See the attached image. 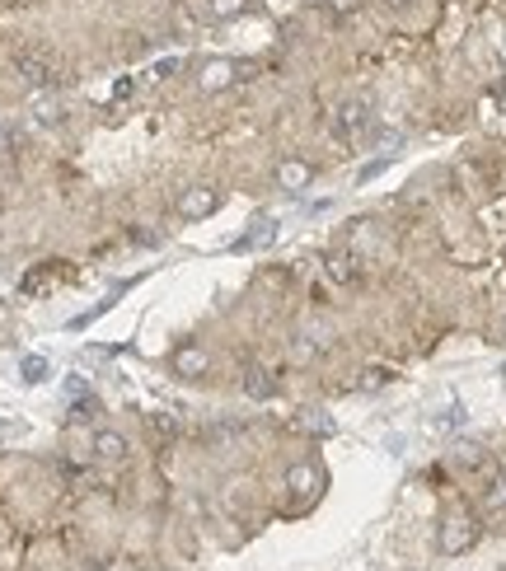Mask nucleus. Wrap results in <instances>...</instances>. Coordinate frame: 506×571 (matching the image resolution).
<instances>
[{
  "label": "nucleus",
  "instance_id": "nucleus-1",
  "mask_svg": "<svg viewBox=\"0 0 506 571\" xmlns=\"http://www.w3.org/2000/svg\"><path fill=\"white\" fill-rule=\"evenodd\" d=\"M19 75L28 80V85H38V90H47V85L61 80V70H56L43 52H19Z\"/></svg>",
  "mask_w": 506,
  "mask_h": 571
},
{
  "label": "nucleus",
  "instance_id": "nucleus-2",
  "mask_svg": "<svg viewBox=\"0 0 506 571\" xmlns=\"http://www.w3.org/2000/svg\"><path fill=\"white\" fill-rule=\"evenodd\" d=\"M469 543H473V529H469V520H450L446 538H441V548H446V553H460V548H469Z\"/></svg>",
  "mask_w": 506,
  "mask_h": 571
},
{
  "label": "nucleus",
  "instance_id": "nucleus-3",
  "mask_svg": "<svg viewBox=\"0 0 506 571\" xmlns=\"http://www.w3.org/2000/svg\"><path fill=\"white\" fill-rule=\"evenodd\" d=\"M19 375H23L28 384H43V380H47V361H43V356H23Z\"/></svg>",
  "mask_w": 506,
  "mask_h": 571
},
{
  "label": "nucleus",
  "instance_id": "nucleus-4",
  "mask_svg": "<svg viewBox=\"0 0 506 571\" xmlns=\"http://www.w3.org/2000/svg\"><path fill=\"white\" fill-rule=\"evenodd\" d=\"M211 206H216V192H192L188 202H183V211H188V215H202V211H211Z\"/></svg>",
  "mask_w": 506,
  "mask_h": 571
},
{
  "label": "nucleus",
  "instance_id": "nucleus-5",
  "mask_svg": "<svg viewBox=\"0 0 506 571\" xmlns=\"http://www.w3.org/2000/svg\"><path fill=\"white\" fill-rule=\"evenodd\" d=\"M272 235H277V220H263L258 235H244V248H263V244H272Z\"/></svg>",
  "mask_w": 506,
  "mask_h": 571
},
{
  "label": "nucleus",
  "instance_id": "nucleus-6",
  "mask_svg": "<svg viewBox=\"0 0 506 571\" xmlns=\"http://www.w3.org/2000/svg\"><path fill=\"white\" fill-rule=\"evenodd\" d=\"M305 178H310V169H305V164H286V169H281V183H286V188H300Z\"/></svg>",
  "mask_w": 506,
  "mask_h": 571
},
{
  "label": "nucleus",
  "instance_id": "nucleus-7",
  "mask_svg": "<svg viewBox=\"0 0 506 571\" xmlns=\"http://www.w3.org/2000/svg\"><path fill=\"white\" fill-rule=\"evenodd\" d=\"M202 365H206L202 351H179V370H202Z\"/></svg>",
  "mask_w": 506,
  "mask_h": 571
},
{
  "label": "nucleus",
  "instance_id": "nucleus-8",
  "mask_svg": "<svg viewBox=\"0 0 506 571\" xmlns=\"http://www.w3.org/2000/svg\"><path fill=\"white\" fill-rule=\"evenodd\" d=\"M99 449L108 459H117V454H122V436H99Z\"/></svg>",
  "mask_w": 506,
  "mask_h": 571
},
{
  "label": "nucleus",
  "instance_id": "nucleus-9",
  "mask_svg": "<svg viewBox=\"0 0 506 571\" xmlns=\"http://www.w3.org/2000/svg\"><path fill=\"white\" fill-rule=\"evenodd\" d=\"M230 70H235L230 61H221V66H211V70H206V85H225V80H230Z\"/></svg>",
  "mask_w": 506,
  "mask_h": 571
}]
</instances>
